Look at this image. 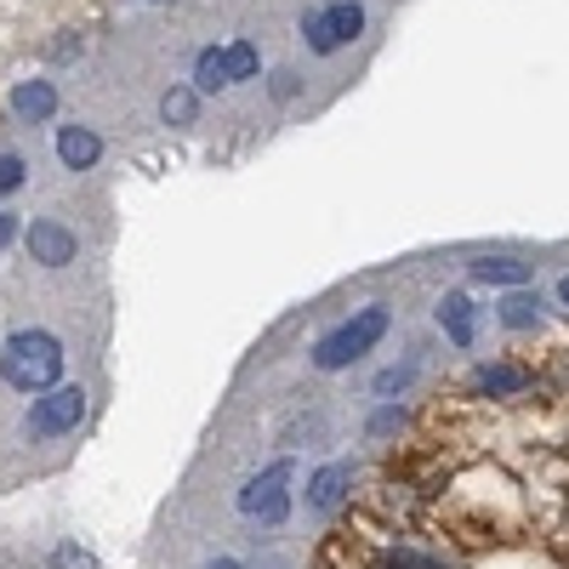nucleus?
<instances>
[{
	"mask_svg": "<svg viewBox=\"0 0 569 569\" xmlns=\"http://www.w3.org/2000/svg\"><path fill=\"white\" fill-rule=\"evenodd\" d=\"M472 279H479V284H525V279H530V262L485 257V262H472Z\"/></svg>",
	"mask_w": 569,
	"mask_h": 569,
	"instance_id": "nucleus-12",
	"label": "nucleus"
},
{
	"mask_svg": "<svg viewBox=\"0 0 569 569\" xmlns=\"http://www.w3.org/2000/svg\"><path fill=\"white\" fill-rule=\"evenodd\" d=\"M359 29H365V7H359V0H337V7L302 18V34H308L313 52H337V46H348Z\"/></svg>",
	"mask_w": 569,
	"mask_h": 569,
	"instance_id": "nucleus-5",
	"label": "nucleus"
},
{
	"mask_svg": "<svg viewBox=\"0 0 569 569\" xmlns=\"http://www.w3.org/2000/svg\"><path fill=\"white\" fill-rule=\"evenodd\" d=\"M80 416H86V393H80V388H52V393L34 399L29 433H34V439H63L69 427H80Z\"/></svg>",
	"mask_w": 569,
	"mask_h": 569,
	"instance_id": "nucleus-6",
	"label": "nucleus"
},
{
	"mask_svg": "<svg viewBox=\"0 0 569 569\" xmlns=\"http://www.w3.org/2000/svg\"><path fill=\"white\" fill-rule=\"evenodd\" d=\"M257 74V46L251 40H233V46H211V52H200L194 63V86L200 91H222V86H240Z\"/></svg>",
	"mask_w": 569,
	"mask_h": 569,
	"instance_id": "nucleus-4",
	"label": "nucleus"
},
{
	"mask_svg": "<svg viewBox=\"0 0 569 569\" xmlns=\"http://www.w3.org/2000/svg\"><path fill=\"white\" fill-rule=\"evenodd\" d=\"M485 388L490 393H518L525 388V370H485Z\"/></svg>",
	"mask_w": 569,
	"mask_h": 569,
	"instance_id": "nucleus-16",
	"label": "nucleus"
},
{
	"mask_svg": "<svg viewBox=\"0 0 569 569\" xmlns=\"http://www.w3.org/2000/svg\"><path fill=\"white\" fill-rule=\"evenodd\" d=\"M291 479H297L291 461L262 467L257 479L240 490V512H246V518H262V525H279V518L291 512Z\"/></svg>",
	"mask_w": 569,
	"mask_h": 569,
	"instance_id": "nucleus-3",
	"label": "nucleus"
},
{
	"mask_svg": "<svg viewBox=\"0 0 569 569\" xmlns=\"http://www.w3.org/2000/svg\"><path fill=\"white\" fill-rule=\"evenodd\" d=\"M268 569H284V563H268Z\"/></svg>",
	"mask_w": 569,
	"mask_h": 569,
	"instance_id": "nucleus-23",
	"label": "nucleus"
},
{
	"mask_svg": "<svg viewBox=\"0 0 569 569\" xmlns=\"http://www.w3.org/2000/svg\"><path fill=\"white\" fill-rule=\"evenodd\" d=\"M206 569H240V563H233V558H217V563H206Z\"/></svg>",
	"mask_w": 569,
	"mask_h": 569,
	"instance_id": "nucleus-22",
	"label": "nucleus"
},
{
	"mask_svg": "<svg viewBox=\"0 0 569 569\" xmlns=\"http://www.w3.org/2000/svg\"><path fill=\"white\" fill-rule=\"evenodd\" d=\"M558 297H563V308H569V273L558 279Z\"/></svg>",
	"mask_w": 569,
	"mask_h": 569,
	"instance_id": "nucleus-21",
	"label": "nucleus"
},
{
	"mask_svg": "<svg viewBox=\"0 0 569 569\" xmlns=\"http://www.w3.org/2000/svg\"><path fill=\"white\" fill-rule=\"evenodd\" d=\"M98 154H103L98 131H86V126H63V131H58V160H63L69 171H86Z\"/></svg>",
	"mask_w": 569,
	"mask_h": 569,
	"instance_id": "nucleus-9",
	"label": "nucleus"
},
{
	"mask_svg": "<svg viewBox=\"0 0 569 569\" xmlns=\"http://www.w3.org/2000/svg\"><path fill=\"white\" fill-rule=\"evenodd\" d=\"M405 382H410V365H405V370H388L382 382H376V393H399Z\"/></svg>",
	"mask_w": 569,
	"mask_h": 569,
	"instance_id": "nucleus-17",
	"label": "nucleus"
},
{
	"mask_svg": "<svg viewBox=\"0 0 569 569\" xmlns=\"http://www.w3.org/2000/svg\"><path fill=\"white\" fill-rule=\"evenodd\" d=\"M194 109H200V98H194V86H171L166 98H160V114H166L171 126H188V120H194Z\"/></svg>",
	"mask_w": 569,
	"mask_h": 569,
	"instance_id": "nucleus-14",
	"label": "nucleus"
},
{
	"mask_svg": "<svg viewBox=\"0 0 569 569\" xmlns=\"http://www.w3.org/2000/svg\"><path fill=\"white\" fill-rule=\"evenodd\" d=\"M12 233H18V222H12V211H0V246H12Z\"/></svg>",
	"mask_w": 569,
	"mask_h": 569,
	"instance_id": "nucleus-20",
	"label": "nucleus"
},
{
	"mask_svg": "<svg viewBox=\"0 0 569 569\" xmlns=\"http://www.w3.org/2000/svg\"><path fill=\"white\" fill-rule=\"evenodd\" d=\"M348 485H353V467H348V461L319 467V472H313V485H308V512H337L342 496H348Z\"/></svg>",
	"mask_w": 569,
	"mask_h": 569,
	"instance_id": "nucleus-8",
	"label": "nucleus"
},
{
	"mask_svg": "<svg viewBox=\"0 0 569 569\" xmlns=\"http://www.w3.org/2000/svg\"><path fill=\"white\" fill-rule=\"evenodd\" d=\"M23 177H29V166H23L18 154H0V194H18Z\"/></svg>",
	"mask_w": 569,
	"mask_h": 569,
	"instance_id": "nucleus-15",
	"label": "nucleus"
},
{
	"mask_svg": "<svg viewBox=\"0 0 569 569\" xmlns=\"http://www.w3.org/2000/svg\"><path fill=\"white\" fill-rule=\"evenodd\" d=\"M382 337H388V308H359L353 319H342L337 330H325V337H319L313 365L319 370H348L353 359H365Z\"/></svg>",
	"mask_w": 569,
	"mask_h": 569,
	"instance_id": "nucleus-2",
	"label": "nucleus"
},
{
	"mask_svg": "<svg viewBox=\"0 0 569 569\" xmlns=\"http://www.w3.org/2000/svg\"><path fill=\"white\" fill-rule=\"evenodd\" d=\"M12 109H18V120H46V114L58 109V91L46 86V80H23L12 91Z\"/></svg>",
	"mask_w": 569,
	"mask_h": 569,
	"instance_id": "nucleus-11",
	"label": "nucleus"
},
{
	"mask_svg": "<svg viewBox=\"0 0 569 569\" xmlns=\"http://www.w3.org/2000/svg\"><path fill=\"white\" fill-rule=\"evenodd\" d=\"M0 376L23 393H52L63 376V342L52 330H18V337L0 348Z\"/></svg>",
	"mask_w": 569,
	"mask_h": 569,
	"instance_id": "nucleus-1",
	"label": "nucleus"
},
{
	"mask_svg": "<svg viewBox=\"0 0 569 569\" xmlns=\"http://www.w3.org/2000/svg\"><path fill=\"white\" fill-rule=\"evenodd\" d=\"M23 240H29V257L40 268H69L74 262V233L63 222H29Z\"/></svg>",
	"mask_w": 569,
	"mask_h": 569,
	"instance_id": "nucleus-7",
	"label": "nucleus"
},
{
	"mask_svg": "<svg viewBox=\"0 0 569 569\" xmlns=\"http://www.w3.org/2000/svg\"><path fill=\"white\" fill-rule=\"evenodd\" d=\"M58 569H91V558L74 552V547H63V552H58Z\"/></svg>",
	"mask_w": 569,
	"mask_h": 569,
	"instance_id": "nucleus-19",
	"label": "nucleus"
},
{
	"mask_svg": "<svg viewBox=\"0 0 569 569\" xmlns=\"http://www.w3.org/2000/svg\"><path fill=\"white\" fill-rule=\"evenodd\" d=\"M393 569H445L433 558H416V552H393Z\"/></svg>",
	"mask_w": 569,
	"mask_h": 569,
	"instance_id": "nucleus-18",
	"label": "nucleus"
},
{
	"mask_svg": "<svg viewBox=\"0 0 569 569\" xmlns=\"http://www.w3.org/2000/svg\"><path fill=\"white\" fill-rule=\"evenodd\" d=\"M439 325H445V337H450L456 348H472V330H479V319H472V302H467L461 291H450V297L439 302Z\"/></svg>",
	"mask_w": 569,
	"mask_h": 569,
	"instance_id": "nucleus-10",
	"label": "nucleus"
},
{
	"mask_svg": "<svg viewBox=\"0 0 569 569\" xmlns=\"http://www.w3.org/2000/svg\"><path fill=\"white\" fill-rule=\"evenodd\" d=\"M541 319V297H530V291H512L507 302H501V325L507 330H525V325H536Z\"/></svg>",
	"mask_w": 569,
	"mask_h": 569,
	"instance_id": "nucleus-13",
	"label": "nucleus"
}]
</instances>
